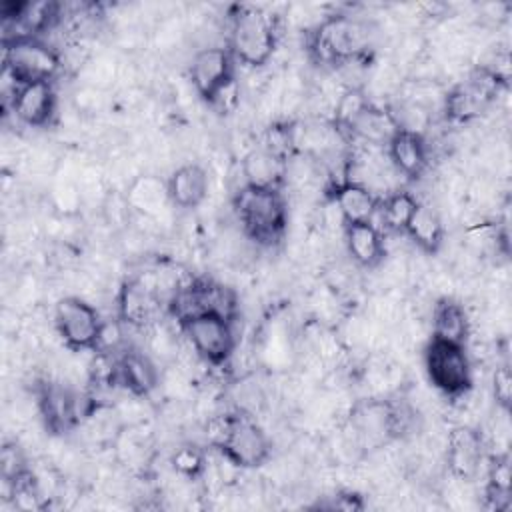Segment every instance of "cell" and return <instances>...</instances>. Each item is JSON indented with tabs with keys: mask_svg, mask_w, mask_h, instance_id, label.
<instances>
[{
	"mask_svg": "<svg viewBox=\"0 0 512 512\" xmlns=\"http://www.w3.org/2000/svg\"><path fill=\"white\" fill-rule=\"evenodd\" d=\"M374 46V32L368 22L352 16H330L312 32L310 50L322 64L342 66L366 62Z\"/></svg>",
	"mask_w": 512,
	"mask_h": 512,
	"instance_id": "cell-1",
	"label": "cell"
},
{
	"mask_svg": "<svg viewBox=\"0 0 512 512\" xmlns=\"http://www.w3.org/2000/svg\"><path fill=\"white\" fill-rule=\"evenodd\" d=\"M234 210L244 234L260 246L276 244L288 222V208L280 188L242 186L234 196Z\"/></svg>",
	"mask_w": 512,
	"mask_h": 512,
	"instance_id": "cell-2",
	"label": "cell"
},
{
	"mask_svg": "<svg viewBox=\"0 0 512 512\" xmlns=\"http://www.w3.org/2000/svg\"><path fill=\"white\" fill-rule=\"evenodd\" d=\"M276 16L256 6H240L230 18L228 50L234 60L258 68L264 66L276 50Z\"/></svg>",
	"mask_w": 512,
	"mask_h": 512,
	"instance_id": "cell-3",
	"label": "cell"
},
{
	"mask_svg": "<svg viewBox=\"0 0 512 512\" xmlns=\"http://www.w3.org/2000/svg\"><path fill=\"white\" fill-rule=\"evenodd\" d=\"M210 428L214 430L208 432L212 446L238 468L262 466L272 454L268 434L250 416L228 414L224 418H216Z\"/></svg>",
	"mask_w": 512,
	"mask_h": 512,
	"instance_id": "cell-4",
	"label": "cell"
},
{
	"mask_svg": "<svg viewBox=\"0 0 512 512\" xmlns=\"http://www.w3.org/2000/svg\"><path fill=\"white\" fill-rule=\"evenodd\" d=\"M426 374L432 386L448 398L464 396L472 386V366L464 344L430 338L424 352Z\"/></svg>",
	"mask_w": 512,
	"mask_h": 512,
	"instance_id": "cell-5",
	"label": "cell"
},
{
	"mask_svg": "<svg viewBox=\"0 0 512 512\" xmlns=\"http://www.w3.org/2000/svg\"><path fill=\"white\" fill-rule=\"evenodd\" d=\"M62 62L56 50L38 38L20 40L4 46V76L14 84L52 82Z\"/></svg>",
	"mask_w": 512,
	"mask_h": 512,
	"instance_id": "cell-6",
	"label": "cell"
},
{
	"mask_svg": "<svg viewBox=\"0 0 512 512\" xmlns=\"http://www.w3.org/2000/svg\"><path fill=\"white\" fill-rule=\"evenodd\" d=\"M102 318L98 310L80 296H66L54 308V326L64 346L74 352L96 350Z\"/></svg>",
	"mask_w": 512,
	"mask_h": 512,
	"instance_id": "cell-7",
	"label": "cell"
},
{
	"mask_svg": "<svg viewBox=\"0 0 512 512\" xmlns=\"http://www.w3.org/2000/svg\"><path fill=\"white\" fill-rule=\"evenodd\" d=\"M234 320L218 314H200L180 324L192 352L206 364H224L236 346Z\"/></svg>",
	"mask_w": 512,
	"mask_h": 512,
	"instance_id": "cell-8",
	"label": "cell"
},
{
	"mask_svg": "<svg viewBox=\"0 0 512 512\" xmlns=\"http://www.w3.org/2000/svg\"><path fill=\"white\" fill-rule=\"evenodd\" d=\"M502 80L492 68H478L458 86H454L444 102L446 116L456 122H468L482 112L496 100Z\"/></svg>",
	"mask_w": 512,
	"mask_h": 512,
	"instance_id": "cell-9",
	"label": "cell"
},
{
	"mask_svg": "<svg viewBox=\"0 0 512 512\" xmlns=\"http://www.w3.org/2000/svg\"><path fill=\"white\" fill-rule=\"evenodd\" d=\"M38 408L46 428L52 432H64L76 426L82 418L92 416L98 404L68 390L64 384H44L38 396Z\"/></svg>",
	"mask_w": 512,
	"mask_h": 512,
	"instance_id": "cell-10",
	"label": "cell"
},
{
	"mask_svg": "<svg viewBox=\"0 0 512 512\" xmlns=\"http://www.w3.org/2000/svg\"><path fill=\"white\" fill-rule=\"evenodd\" d=\"M234 56L224 46H208L194 54L190 80L196 94L208 104L210 98L234 80Z\"/></svg>",
	"mask_w": 512,
	"mask_h": 512,
	"instance_id": "cell-11",
	"label": "cell"
},
{
	"mask_svg": "<svg viewBox=\"0 0 512 512\" xmlns=\"http://www.w3.org/2000/svg\"><path fill=\"white\" fill-rule=\"evenodd\" d=\"M14 116L28 126H46L56 110V92L52 82L20 84L6 98Z\"/></svg>",
	"mask_w": 512,
	"mask_h": 512,
	"instance_id": "cell-12",
	"label": "cell"
},
{
	"mask_svg": "<svg viewBox=\"0 0 512 512\" xmlns=\"http://www.w3.org/2000/svg\"><path fill=\"white\" fill-rule=\"evenodd\" d=\"M482 438L468 426H458L448 434L446 464L458 480H470L478 474L482 464Z\"/></svg>",
	"mask_w": 512,
	"mask_h": 512,
	"instance_id": "cell-13",
	"label": "cell"
},
{
	"mask_svg": "<svg viewBox=\"0 0 512 512\" xmlns=\"http://www.w3.org/2000/svg\"><path fill=\"white\" fill-rule=\"evenodd\" d=\"M386 156L396 174L416 180L428 166V146L422 134L398 130L386 144Z\"/></svg>",
	"mask_w": 512,
	"mask_h": 512,
	"instance_id": "cell-14",
	"label": "cell"
},
{
	"mask_svg": "<svg viewBox=\"0 0 512 512\" xmlns=\"http://www.w3.org/2000/svg\"><path fill=\"white\" fill-rule=\"evenodd\" d=\"M160 300L156 292L142 280H128L118 292V318L120 322L144 328L156 320Z\"/></svg>",
	"mask_w": 512,
	"mask_h": 512,
	"instance_id": "cell-15",
	"label": "cell"
},
{
	"mask_svg": "<svg viewBox=\"0 0 512 512\" xmlns=\"http://www.w3.org/2000/svg\"><path fill=\"white\" fill-rule=\"evenodd\" d=\"M158 382V368L144 352L126 350L116 356V386L126 388L134 396H148Z\"/></svg>",
	"mask_w": 512,
	"mask_h": 512,
	"instance_id": "cell-16",
	"label": "cell"
},
{
	"mask_svg": "<svg viewBox=\"0 0 512 512\" xmlns=\"http://www.w3.org/2000/svg\"><path fill=\"white\" fill-rule=\"evenodd\" d=\"M344 242L350 258L364 268L380 264L386 252L384 234L372 220L344 224Z\"/></svg>",
	"mask_w": 512,
	"mask_h": 512,
	"instance_id": "cell-17",
	"label": "cell"
},
{
	"mask_svg": "<svg viewBox=\"0 0 512 512\" xmlns=\"http://www.w3.org/2000/svg\"><path fill=\"white\" fill-rule=\"evenodd\" d=\"M242 176L246 186L282 188L288 178V160L258 146L242 158Z\"/></svg>",
	"mask_w": 512,
	"mask_h": 512,
	"instance_id": "cell-18",
	"label": "cell"
},
{
	"mask_svg": "<svg viewBox=\"0 0 512 512\" xmlns=\"http://www.w3.org/2000/svg\"><path fill=\"white\" fill-rule=\"evenodd\" d=\"M332 202H334V208L340 212V218L344 224L372 220L380 204V200L372 190L350 180H342L334 186Z\"/></svg>",
	"mask_w": 512,
	"mask_h": 512,
	"instance_id": "cell-19",
	"label": "cell"
},
{
	"mask_svg": "<svg viewBox=\"0 0 512 512\" xmlns=\"http://www.w3.org/2000/svg\"><path fill=\"white\" fill-rule=\"evenodd\" d=\"M208 194V174L198 164H184L166 182V196L178 208H196Z\"/></svg>",
	"mask_w": 512,
	"mask_h": 512,
	"instance_id": "cell-20",
	"label": "cell"
},
{
	"mask_svg": "<svg viewBox=\"0 0 512 512\" xmlns=\"http://www.w3.org/2000/svg\"><path fill=\"white\" fill-rule=\"evenodd\" d=\"M398 122L394 118V112H388L384 108H378L370 104L348 128V134L352 140H360L368 146H384L390 142V138L398 132Z\"/></svg>",
	"mask_w": 512,
	"mask_h": 512,
	"instance_id": "cell-21",
	"label": "cell"
},
{
	"mask_svg": "<svg viewBox=\"0 0 512 512\" xmlns=\"http://www.w3.org/2000/svg\"><path fill=\"white\" fill-rule=\"evenodd\" d=\"M470 334V320L464 306L452 298H440L432 308V338L466 344Z\"/></svg>",
	"mask_w": 512,
	"mask_h": 512,
	"instance_id": "cell-22",
	"label": "cell"
},
{
	"mask_svg": "<svg viewBox=\"0 0 512 512\" xmlns=\"http://www.w3.org/2000/svg\"><path fill=\"white\" fill-rule=\"evenodd\" d=\"M418 204L420 202L416 200L414 194H410L406 190H396V192H388L380 200L376 214L380 216V222L388 232L404 234Z\"/></svg>",
	"mask_w": 512,
	"mask_h": 512,
	"instance_id": "cell-23",
	"label": "cell"
},
{
	"mask_svg": "<svg viewBox=\"0 0 512 512\" xmlns=\"http://www.w3.org/2000/svg\"><path fill=\"white\" fill-rule=\"evenodd\" d=\"M404 234H408L420 250L436 252L440 248L442 236H444L442 220L430 206L418 204V208H416L414 216L410 218Z\"/></svg>",
	"mask_w": 512,
	"mask_h": 512,
	"instance_id": "cell-24",
	"label": "cell"
},
{
	"mask_svg": "<svg viewBox=\"0 0 512 512\" xmlns=\"http://www.w3.org/2000/svg\"><path fill=\"white\" fill-rule=\"evenodd\" d=\"M370 106L368 96L362 92V88H344V92L336 98L334 104V126L336 130L348 132L352 122Z\"/></svg>",
	"mask_w": 512,
	"mask_h": 512,
	"instance_id": "cell-25",
	"label": "cell"
},
{
	"mask_svg": "<svg viewBox=\"0 0 512 512\" xmlns=\"http://www.w3.org/2000/svg\"><path fill=\"white\" fill-rule=\"evenodd\" d=\"M206 454L192 446V444H184V446H178L170 458V464L172 468L176 470V474L188 478V480H194L198 478L200 474H204L206 470Z\"/></svg>",
	"mask_w": 512,
	"mask_h": 512,
	"instance_id": "cell-26",
	"label": "cell"
},
{
	"mask_svg": "<svg viewBox=\"0 0 512 512\" xmlns=\"http://www.w3.org/2000/svg\"><path fill=\"white\" fill-rule=\"evenodd\" d=\"M492 392H494V400L500 408L508 410L510 408V398H512V374L508 364H502L494 370L492 376Z\"/></svg>",
	"mask_w": 512,
	"mask_h": 512,
	"instance_id": "cell-27",
	"label": "cell"
},
{
	"mask_svg": "<svg viewBox=\"0 0 512 512\" xmlns=\"http://www.w3.org/2000/svg\"><path fill=\"white\" fill-rule=\"evenodd\" d=\"M0 468H2V478L6 484H10L12 480H16L26 468H24V460L20 456L18 446H4L2 454H0Z\"/></svg>",
	"mask_w": 512,
	"mask_h": 512,
	"instance_id": "cell-28",
	"label": "cell"
},
{
	"mask_svg": "<svg viewBox=\"0 0 512 512\" xmlns=\"http://www.w3.org/2000/svg\"><path fill=\"white\" fill-rule=\"evenodd\" d=\"M238 104V82L236 78L232 82H228L224 88H220L208 102V106L212 110H216L218 114H228L236 108Z\"/></svg>",
	"mask_w": 512,
	"mask_h": 512,
	"instance_id": "cell-29",
	"label": "cell"
}]
</instances>
